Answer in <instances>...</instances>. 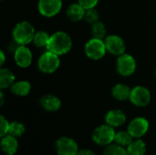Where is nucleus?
Here are the masks:
<instances>
[{"instance_id": "1", "label": "nucleus", "mask_w": 156, "mask_h": 155, "mask_svg": "<svg viewBox=\"0 0 156 155\" xmlns=\"http://www.w3.org/2000/svg\"><path fill=\"white\" fill-rule=\"evenodd\" d=\"M72 47V40L69 35L63 31L55 32L50 36L47 49L58 55L67 54Z\"/></svg>"}, {"instance_id": "2", "label": "nucleus", "mask_w": 156, "mask_h": 155, "mask_svg": "<svg viewBox=\"0 0 156 155\" xmlns=\"http://www.w3.org/2000/svg\"><path fill=\"white\" fill-rule=\"evenodd\" d=\"M35 34V28L28 21H21L17 23L12 31V37L14 41H16L18 45L26 46L30 42H33Z\"/></svg>"}, {"instance_id": "3", "label": "nucleus", "mask_w": 156, "mask_h": 155, "mask_svg": "<svg viewBox=\"0 0 156 155\" xmlns=\"http://www.w3.org/2000/svg\"><path fill=\"white\" fill-rule=\"evenodd\" d=\"M60 65L59 56L48 50L44 52L37 60V67L39 70L46 74L55 72Z\"/></svg>"}, {"instance_id": "4", "label": "nucleus", "mask_w": 156, "mask_h": 155, "mask_svg": "<svg viewBox=\"0 0 156 155\" xmlns=\"http://www.w3.org/2000/svg\"><path fill=\"white\" fill-rule=\"evenodd\" d=\"M115 134L116 132L113 127L108 124H103L94 130L92 133V140L100 146H108L114 142Z\"/></svg>"}, {"instance_id": "5", "label": "nucleus", "mask_w": 156, "mask_h": 155, "mask_svg": "<svg viewBox=\"0 0 156 155\" xmlns=\"http://www.w3.org/2000/svg\"><path fill=\"white\" fill-rule=\"evenodd\" d=\"M84 51L89 58L93 60H99L105 56L107 48L103 39L92 37L85 44Z\"/></svg>"}, {"instance_id": "6", "label": "nucleus", "mask_w": 156, "mask_h": 155, "mask_svg": "<svg viewBox=\"0 0 156 155\" xmlns=\"http://www.w3.org/2000/svg\"><path fill=\"white\" fill-rule=\"evenodd\" d=\"M116 67L117 71L121 76L129 77L133 75L136 69V61L132 55L123 53L118 57Z\"/></svg>"}, {"instance_id": "7", "label": "nucleus", "mask_w": 156, "mask_h": 155, "mask_svg": "<svg viewBox=\"0 0 156 155\" xmlns=\"http://www.w3.org/2000/svg\"><path fill=\"white\" fill-rule=\"evenodd\" d=\"M129 100L137 107H145L151 101V92L146 87L136 86L132 89Z\"/></svg>"}, {"instance_id": "8", "label": "nucleus", "mask_w": 156, "mask_h": 155, "mask_svg": "<svg viewBox=\"0 0 156 155\" xmlns=\"http://www.w3.org/2000/svg\"><path fill=\"white\" fill-rule=\"evenodd\" d=\"M39 13L46 17H52L59 13L62 8L61 0H38Z\"/></svg>"}, {"instance_id": "9", "label": "nucleus", "mask_w": 156, "mask_h": 155, "mask_svg": "<svg viewBox=\"0 0 156 155\" xmlns=\"http://www.w3.org/2000/svg\"><path fill=\"white\" fill-rule=\"evenodd\" d=\"M56 151L58 155H78L77 143L69 137H61L56 142Z\"/></svg>"}, {"instance_id": "10", "label": "nucleus", "mask_w": 156, "mask_h": 155, "mask_svg": "<svg viewBox=\"0 0 156 155\" xmlns=\"http://www.w3.org/2000/svg\"><path fill=\"white\" fill-rule=\"evenodd\" d=\"M107 51L114 56H121L125 53V43L123 39L117 35H110L104 38Z\"/></svg>"}, {"instance_id": "11", "label": "nucleus", "mask_w": 156, "mask_h": 155, "mask_svg": "<svg viewBox=\"0 0 156 155\" xmlns=\"http://www.w3.org/2000/svg\"><path fill=\"white\" fill-rule=\"evenodd\" d=\"M149 130V122L145 118L143 117H137L133 119L129 126H128V132L133 136V138L140 139Z\"/></svg>"}, {"instance_id": "12", "label": "nucleus", "mask_w": 156, "mask_h": 155, "mask_svg": "<svg viewBox=\"0 0 156 155\" xmlns=\"http://www.w3.org/2000/svg\"><path fill=\"white\" fill-rule=\"evenodd\" d=\"M14 58L18 67L26 69L31 65L33 56L31 50L26 45H19L14 51Z\"/></svg>"}, {"instance_id": "13", "label": "nucleus", "mask_w": 156, "mask_h": 155, "mask_svg": "<svg viewBox=\"0 0 156 155\" xmlns=\"http://www.w3.org/2000/svg\"><path fill=\"white\" fill-rule=\"evenodd\" d=\"M40 106L47 111L55 112L58 111L61 107V101L60 100L52 94H46L41 97L39 100Z\"/></svg>"}, {"instance_id": "14", "label": "nucleus", "mask_w": 156, "mask_h": 155, "mask_svg": "<svg viewBox=\"0 0 156 155\" xmlns=\"http://www.w3.org/2000/svg\"><path fill=\"white\" fill-rule=\"evenodd\" d=\"M126 122V116L124 112L121 110H112L107 112L105 116L106 124L116 128L124 124Z\"/></svg>"}, {"instance_id": "15", "label": "nucleus", "mask_w": 156, "mask_h": 155, "mask_svg": "<svg viewBox=\"0 0 156 155\" xmlns=\"http://www.w3.org/2000/svg\"><path fill=\"white\" fill-rule=\"evenodd\" d=\"M1 149L6 155H14L18 149V143L15 136L6 134L1 137Z\"/></svg>"}, {"instance_id": "16", "label": "nucleus", "mask_w": 156, "mask_h": 155, "mask_svg": "<svg viewBox=\"0 0 156 155\" xmlns=\"http://www.w3.org/2000/svg\"><path fill=\"white\" fill-rule=\"evenodd\" d=\"M86 9L79 3L71 4L68 6L66 10L67 17L72 22H78L84 19Z\"/></svg>"}, {"instance_id": "17", "label": "nucleus", "mask_w": 156, "mask_h": 155, "mask_svg": "<svg viewBox=\"0 0 156 155\" xmlns=\"http://www.w3.org/2000/svg\"><path fill=\"white\" fill-rule=\"evenodd\" d=\"M131 91H132V89L129 86L122 84V83H118L112 88V94L115 100L122 101V100H126L130 99Z\"/></svg>"}, {"instance_id": "18", "label": "nucleus", "mask_w": 156, "mask_h": 155, "mask_svg": "<svg viewBox=\"0 0 156 155\" xmlns=\"http://www.w3.org/2000/svg\"><path fill=\"white\" fill-rule=\"evenodd\" d=\"M10 90L12 93L16 96L25 97L27 96L31 90V84L27 80H19L15 82L11 87Z\"/></svg>"}, {"instance_id": "19", "label": "nucleus", "mask_w": 156, "mask_h": 155, "mask_svg": "<svg viewBox=\"0 0 156 155\" xmlns=\"http://www.w3.org/2000/svg\"><path fill=\"white\" fill-rule=\"evenodd\" d=\"M15 75L13 72L8 69L2 68L0 69V89L5 90L11 87L15 83Z\"/></svg>"}, {"instance_id": "20", "label": "nucleus", "mask_w": 156, "mask_h": 155, "mask_svg": "<svg viewBox=\"0 0 156 155\" xmlns=\"http://www.w3.org/2000/svg\"><path fill=\"white\" fill-rule=\"evenodd\" d=\"M128 155H144L146 153V145L144 141L137 139L133 141L127 146Z\"/></svg>"}, {"instance_id": "21", "label": "nucleus", "mask_w": 156, "mask_h": 155, "mask_svg": "<svg viewBox=\"0 0 156 155\" xmlns=\"http://www.w3.org/2000/svg\"><path fill=\"white\" fill-rule=\"evenodd\" d=\"M49 39H50V36L47 32L41 30V31L36 32L34 38H33V43L37 48H47L48 45Z\"/></svg>"}, {"instance_id": "22", "label": "nucleus", "mask_w": 156, "mask_h": 155, "mask_svg": "<svg viewBox=\"0 0 156 155\" xmlns=\"http://www.w3.org/2000/svg\"><path fill=\"white\" fill-rule=\"evenodd\" d=\"M133 136L129 133V132H124V131H121L116 132L115 134V139L114 142L122 146V147H127L132 142H133Z\"/></svg>"}, {"instance_id": "23", "label": "nucleus", "mask_w": 156, "mask_h": 155, "mask_svg": "<svg viewBox=\"0 0 156 155\" xmlns=\"http://www.w3.org/2000/svg\"><path fill=\"white\" fill-rule=\"evenodd\" d=\"M106 27L105 25L102 22H96L95 24L91 25V35L92 37L100 38V39H104L106 37Z\"/></svg>"}, {"instance_id": "24", "label": "nucleus", "mask_w": 156, "mask_h": 155, "mask_svg": "<svg viewBox=\"0 0 156 155\" xmlns=\"http://www.w3.org/2000/svg\"><path fill=\"white\" fill-rule=\"evenodd\" d=\"M103 155H128L127 150L124 149V147L115 143V144H110L106 146Z\"/></svg>"}, {"instance_id": "25", "label": "nucleus", "mask_w": 156, "mask_h": 155, "mask_svg": "<svg viewBox=\"0 0 156 155\" xmlns=\"http://www.w3.org/2000/svg\"><path fill=\"white\" fill-rule=\"evenodd\" d=\"M25 126L23 123L19 122H12L10 123V127H9V132L8 134L15 136L16 138H18L20 136H22L25 132Z\"/></svg>"}, {"instance_id": "26", "label": "nucleus", "mask_w": 156, "mask_h": 155, "mask_svg": "<svg viewBox=\"0 0 156 155\" xmlns=\"http://www.w3.org/2000/svg\"><path fill=\"white\" fill-rule=\"evenodd\" d=\"M84 20L90 24V25H93L95 24L96 22L99 21V13L98 11L94 8H90V9H86V12H85V16H84Z\"/></svg>"}, {"instance_id": "27", "label": "nucleus", "mask_w": 156, "mask_h": 155, "mask_svg": "<svg viewBox=\"0 0 156 155\" xmlns=\"http://www.w3.org/2000/svg\"><path fill=\"white\" fill-rule=\"evenodd\" d=\"M9 127H10V123H9L8 121L2 115V116L0 117V136H1V137H3V136L8 134Z\"/></svg>"}, {"instance_id": "28", "label": "nucleus", "mask_w": 156, "mask_h": 155, "mask_svg": "<svg viewBox=\"0 0 156 155\" xmlns=\"http://www.w3.org/2000/svg\"><path fill=\"white\" fill-rule=\"evenodd\" d=\"M98 2L99 0H78V3L80 4L85 9L94 8L97 5Z\"/></svg>"}, {"instance_id": "29", "label": "nucleus", "mask_w": 156, "mask_h": 155, "mask_svg": "<svg viewBox=\"0 0 156 155\" xmlns=\"http://www.w3.org/2000/svg\"><path fill=\"white\" fill-rule=\"evenodd\" d=\"M78 155H96L94 152H92L91 150L89 149H82L80 151H79Z\"/></svg>"}, {"instance_id": "30", "label": "nucleus", "mask_w": 156, "mask_h": 155, "mask_svg": "<svg viewBox=\"0 0 156 155\" xmlns=\"http://www.w3.org/2000/svg\"><path fill=\"white\" fill-rule=\"evenodd\" d=\"M0 56H1V59H0V65L1 66H3L4 65V63H5V53H4V51H0Z\"/></svg>"}, {"instance_id": "31", "label": "nucleus", "mask_w": 156, "mask_h": 155, "mask_svg": "<svg viewBox=\"0 0 156 155\" xmlns=\"http://www.w3.org/2000/svg\"><path fill=\"white\" fill-rule=\"evenodd\" d=\"M0 98H1V105H3L4 104V95H3L2 91L0 92Z\"/></svg>"}, {"instance_id": "32", "label": "nucleus", "mask_w": 156, "mask_h": 155, "mask_svg": "<svg viewBox=\"0 0 156 155\" xmlns=\"http://www.w3.org/2000/svg\"><path fill=\"white\" fill-rule=\"evenodd\" d=\"M155 76H156V69H155Z\"/></svg>"}, {"instance_id": "33", "label": "nucleus", "mask_w": 156, "mask_h": 155, "mask_svg": "<svg viewBox=\"0 0 156 155\" xmlns=\"http://www.w3.org/2000/svg\"><path fill=\"white\" fill-rule=\"evenodd\" d=\"M2 1H3V0H2Z\"/></svg>"}]
</instances>
